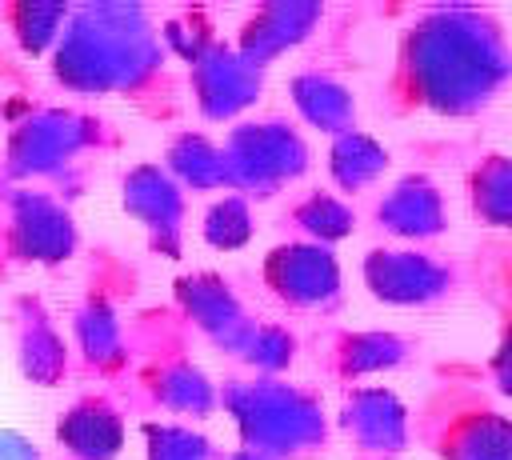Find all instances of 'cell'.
Instances as JSON below:
<instances>
[{
    "label": "cell",
    "mask_w": 512,
    "mask_h": 460,
    "mask_svg": "<svg viewBox=\"0 0 512 460\" xmlns=\"http://www.w3.org/2000/svg\"><path fill=\"white\" fill-rule=\"evenodd\" d=\"M0 460H36V452L20 440V436H12V432H0Z\"/></svg>",
    "instance_id": "6da1fadb"
}]
</instances>
